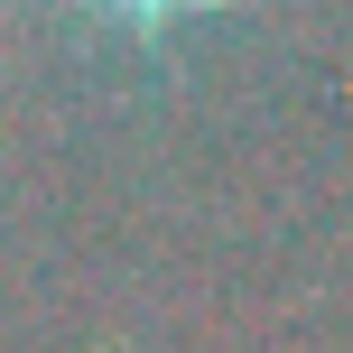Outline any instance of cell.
Wrapping results in <instances>:
<instances>
[{
	"label": "cell",
	"mask_w": 353,
	"mask_h": 353,
	"mask_svg": "<svg viewBox=\"0 0 353 353\" xmlns=\"http://www.w3.org/2000/svg\"><path fill=\"white\" fill-rule=\"evenodd\" d=\"M103 19H121V28H176V19H205V10H223V0H93Z\"/></svg>",
	"instance_id": "6da1fadb"
}]
</instances>
